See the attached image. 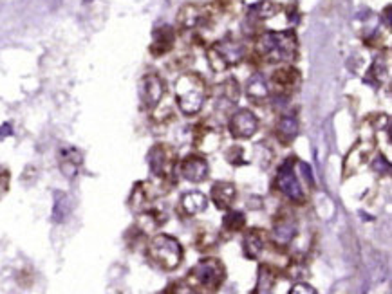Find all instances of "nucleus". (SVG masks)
<instances>
[{
	"instance_id": "19",
	"label": "nucleus",
	"mask_w": 392,
	"mask_h": 294,
	"mask_svg": "<svg viewBox=\"0 0 392 294\" xmlns=\"http://www.w3.org/2000/svg\"><path fill=\"white\" fill-rule=\"evenodd\" d=\"M374 150V141H360L354 143V147L349 150V154L345 156V161H343V172L345 177L349 173H356V170L363 164H367L369 159H371V154Z\"/></svg>"
},
{
	"instance_id": "13",
	"label": "nucleus",
	"mask_w": 392,
	"mask_h": 294,
	"mask_svg": "<svg viewBox=\"0 0 392 294\" xmlns=\"http://www.w3.org/2000/svg\"><path fill=\"white\" fill-rule=\"evenodd\" d=\"M260 121L249 108H238L230 116L228 130L235 141H248L258 132Z\"/></svg>"
},
{
	"instance_id": "5",
	"label": "nucleus",
	"mask_w": 392,
	"mask_h": 294,
	"mask_svg": "<svg viewBox=\"0 0 392 294\" xmlns=\"http://www.w3.org/2000/svg\"><path fill=\"white\" fill-rule=\"evenodd\" d=\"M246 58V45L243 40L226 35L206 49V62L214 73H226L243 64Z\"/></svg>"
},
{
	"instance_id": "12",
	"label": "nucleus",
	"mask_w": 392,
	"mask_h": 294,
	"mask_svg": "<svg viewBox=\"0 0 392 294\" xmlns=\"http://www.w3.org/2000/svg\"><path fill=\"white\" fill-rule=\"evenodd\" d=\"M223 145V132L217 127L210 125V123H197L192 127V147L195 152L203 154H214Z\"/></svg>"
},
{
	"instance_id": "31",
	"label": "nucleus",
	"mask_w": 392,
	"mask_h": 294,
	"mask_svg": "<svg viewBox=\"0 0 392 294\" xmlns=\"http://www.w3.org/2000/svg\"><path fill=\"white\" fill-rule=\"evenodd\" d=\"M224 159H226L232 167H244V164H248L246 156H244V148L241 147V145H232V147L226 148Z\"/></svg>"
},
{
	"instance_id": "7",
	"label": "nucleus",
	"mask_w": 392,
	"mask_h": 294,
	"mask_svg": "<svg viewBox=\"0 0 392 294\" xmlns=\"http://www.w3.org/2000/svg\"><path fill=\"white\" fill-rule=\"evenodd\" d=\"M297 162L298 159L295 156H289L288 159H284L282 164L278 167L277 175H275L273 186L280 195L286 197L293 204H304L306 202V191H304V186L297 177Z\"/></svg>"
},
{
	"instance_id": "33",
	"label": "nucleus",
	"mask_w": 392,
	"mask_h": 294,
	"mask_svg": "<svg viewBox=\"0 0 392 294\" xmlns=\"http://www.w3.org/2000/svg\"><path fill=\"white\" fill-rule=\"evenodd\" d=\"M215 10L223 15H234L241 10V0H215Z\"/></svg>"
},
{
	"instance_id": "36",
	"label": "nucleus",
	"mask_w": 392,
	"mask_h": 294,
	"mask_svg": "<svg viewBox=\"0 0 392 294\" xmlns=\"http://www.w3.org/2000/svg\"><path fill=\"white\" fill-rule=\"evenodd\" d=\"M186 287V282H181V280H177V282H172V284L167 285V289L163 291L164 294H179V293H188V289H184Z\"/></svg>"
},
{
	"instance_id": "37",
	"label": "nucleus",
	"mask_w": 392,
	"mask_h": 294,
	"mask_svg": "<svg viewBox=\"0 0 392 294\" xmlns=\"http://www.w3.org/2000/svg\"><path fill=\"white\" fill-rule=\"evenodd\" d=\"M383 15H385V27H391V5H387V8H385V13H383Z\"/></svg>"
},
{
	"instance_id": "8",
	"label": "nucleus",
	"mask_w": 392,
	"mask_h": 294,
	"mask_svg": "<svg viewBox=\"0 0 392 294\" xmlns=\"http://www.w3.org/2000/svg\"><path fill=\"white\" fill-rule=\"evenodd\" d=\"M298 235V219L291 210L282 208L271 221V230L268 233V241L278 251H286L293 244Z\"/></svg>"
},
{
	"instance_id": "16",
	"label": "nucleus",
	"mask_w": 392,
	"mask_h": 294,
	"mask_svg": "<svg viewBox=\"0 0 392 294\" xmlns=\"http://www.w3.org/2000/svg\"><path fill=\"white\" fill-rule=\"evenodd\" d=\"M300 134V119H298V110H288V112L280 114V118L277 119L275 125V136H277L278 143L284 147L293 145L295 139Z\"/></svg>"
},
{
	"instance_id": "4",
	"label": "nucleus",
	"mask_w": 392,
	"mask_h": 294,
	"mask_svg": "<svg viewBox=\"0 0 392 294\" xmlns=\"http://www.w3.org/2000/svg\"><path fill=\"white\" fill-rule=\"evenodd\" d=\"M147 258L161 271H175L183 264L184 249L181 242L172 235L159 233L147 241Z\"/></svg>"
},
{
	"instance_id": "17",
	"label": "nucleus",
	"mask_w": 392,
	"mask_h": 294,
	"mask_svg": "<svg viewBox=\"0 0 392 294\" xmlns=\"http://www.w3.org/2000/svg\"><path fill=\"white\" fill-rule=\"evenodd\" d=\"M268 231H264L262 228H249L244 231L243 236V255L246 260H257L260 258L266 247H268Z\"/></svg>"
},
{
	"instance_id": "29",
	"label": "nucleus",
	"mask_w": 392,
	"mask_h": 294,
	"mask_svg": "<svg viewBox=\"0 0 392 294\" xmlns=\"http://www.w3.org/2000/svg\"><path fill=\"white\" fill-rule=\"evenodd\" d=\"M389 76V65L387 62H383V58H376L369 69L367 76H365V82H369L374 87H382L383 82L387 79Z\"/></svg>"
},
{
	"instance_id": "22",
	"label": "nucleus",
	"mask_w": 392,
	"mask_h": 294,
	"mask_svg": "<svg viewBox=\"0 0 392 294\" xmlns=\"http://www.w3.org/2000/svg\"><path fill=\"white\" fill-rule=\"evenodd\" d=\"M238 197V190L234 182L217 181L210 190V201L214 202V206L221 211H226L234 208L235 201Z\"/></svg>"
},
{
	"instance_id": "30",
	"label": "nucleus",
	"mask_w": 392,
	"mask_h": 294,
	"mask_svg": "<svg viewBox=\"0 0 392 294\" xmlns=\"http://www.w3.org/2000/svg\"><path fill=\"white\" fill-rule=\"evenodd\" d=\"M308 275V264H306V258L300 255L293 256L289 260L288 267H286V276L291 280H302L304 276Z\"/></svg>"
},
{
	"instance_id": "10",
	"label": "nucleus",
	"mask_w": 392,
	"mask_h": 294,
	"mask_svg": "<svg viewBox=\"0 0 392 294\" xmlns=\"http://www.w3.org/2000/svg\"><path fill=\"white\" fill-rule=\"evenodd\" d=\"M215 13L210 5L184 4L177 11V27L184 33H197L214 25Z\"/></svg>"
},
{
	"instance_id": "23",
	"label": "nucleus",
	"mask_w": 392,
	"mask_h": 294,
	"mask_svg": "<svg viewBox=\"0 0 392 294\" xmlns=\"http://www.w3.org/2000/svg\"><path fill=\"white\" fill-rule=\"evenodd\" d=\"M246 98L255 105H264L269 101V84L266 74L257 71L246 82Z\"/></svg>"
},
{
	"instance_id": "3",
	"label": "nucleus",
	"mask_w": 392,
	"mask_h": 294,
	"mask_svg": "<svg viewBox=\"0 0 392 294\" xmlns=\"http://www.w3.org/2000/svg\"><path fill=\"white\" fill-rule=\"evenodd\" d=\"M184 282L190 293H217L226 282V265L215 256H204L190 267Z\"/></svg>"
},
{
	"instance_id": "21",
	"label": "nucleus",
	"mask_w": 392,
	"mask_h": 294,
	"mask_svg": "<svg viewBox=\"0 0 392 294\" xmlns=\"http://www.w3.org/2000/svg\"><path fill=\"white\" fill-rule=\"evenodd\" d=\"M278 11H280V5L275 4L273 0H258L246 10V25L249 27L262 25L264 22L277 16Z\"/></svg>"
},
{
	"instance_id": "32",
	"label": "nucleus",
	"mask_w": 392,
	"mask_h": 294,
	"mask_svg": "<svg viewBox=\"0 0 392 294\" xmlns=\"http://www.w3.org/2000/svg\"><path fill=\"white\" fill-rule=\"evenodd\" d=\"M56 222H62L65 217L69 215V199L65 193H56L55 201V211H53Z\"/></svg>"
},
{
	"instance_id": "20",
	"label": "nucleus",
	"mask_w": 392,
	"mask_h": 294,
	"mask_svg": "<svg viewBox=\"0 0 392 294\" xmlns=\"http://www.w3.org/2000/svg\"><path fill=\"white\" fill-rule=\"evenodd\" d=\"M206 208H208V197L199 190L184 191L177 204V211L186 219L201 215L203 211H206Z\"/></svg>"
},
{
	"instance_id": "24",
	"label": "nucleus",
	"mask_w": 392,
	"mask_h": 294,
	"mask_svg": "<svg viewBox=\"0 0 392 294\" xmlns=\"http://www.w3.org/2000/svg\"><path fill=\"white\" fill-rule=\"evenodd\" d=\"M282 273L278 267H275L273 264H260L257 269V282H255V287L252 293L255 294H268L273 293L275 285L278 284Z\"/></svg>"
},
{
	"instance_id": "26",
	"label": "nucleus",
	"mask_w": 392,
	"mask_h": 294,
	"mask_svg": "<svg viewBox=\"0 0 392 294\" xmlns=\"http://www.w3.org/2000/svg\"><path fill=\"white\" fill-rule=\"evenodd\" d=\"M238 98H241V84H238L237 78L230 76L228 79H224L223 84H219L217 99H215L217 107H221V105L232 107V105L237 103Z\"/></svg>"
},
{
	"instance_id": "28",
	"label": "nucleus",
	"mask_w": 392,
	"mask_h": 294,
	"mask_svg": "<svg viewBox=\"0 0 392 294\" xmlns=\"http://www.w3.org/2000/svg\"><path fill=\"white\" fill-rule=\"evenodd\" d=\"M246 215H244V211H238V210H226L223 217V231L226 233L228 236L232 235H237V233H243L246 230Z\"/></svg>"
},
{
	"instance_id": "27",
	"label": "nucleus",
	"mask_w": 392,
	"mask_h": 294,
	"mask_svg": "<svg viewBox=\"0 0 392 294\" xmlns=\"http://www.w3.org/2000/svg\"><path fill=\"white\" fill-rule=\"evenodd\" d=\"M219 242H221V235L212 225H203L195 231L194 247L199 253H208V251L217 249Z\"/></svg>"
},
{
	"instance_id": "2",
	"label": "nucleus",
	"mask_w": 392,
	"mask_h": 294,
	"mask_svg": "<svg viewBox=\"0 0 392 294\" xmlns=\"http://www.w3.org/2000/svg\"><path fill=\"white\" fill-rule=\"evenodd\" d=\"M174 94H175V103L177 108L181 110L183 116L192 118L201 114V110L206 105L208 99V84L204 79L203 74L195 73H184L175 79L174 85Z\"/></svg>"
},
{
	"instance_id": "14",
	"label": "nucleus",
	"mask_w": 392,
	"mask_h": 294,
	"mask_svg": "<svg viewBox=\"0 0 392 294\" xmlns=\"http://www.w3.org/2000/svg\"><path fill=\"white\" fill-rule=\"evenodd\" d=\"M177 172L184 181L192 182V184L204 182L210 175L208 159L199 152L188 154L186 157H183V161L177 162Z\"/></svg>"
},
{
	"instance_id": "18",
	"label": "nucleus",
	"mask_w": 392,
	"mask_h": 294,
	"mask_svg": "<svg viewBox=\"0 0 392 294\" xmlns=\"http://www.w3.org/2000/svg\"><path fill=\"white\" fill-rule=\"evenodd\" d=\"M154 184L147 181H139L132 186V191L129 195V208L134 211L136 215H141L145 211H149L154 206Z\"/></svg>"
},
{
	"instance_id": "35",
	"label": "nucleus",
	"mask_w": 392,
	"mask_h": 294,
	"mask_svg": "<svg viewBox=\"0 0 392 294\" xmlns=\"http://www.w3.org/2000/svg\"><path fill=\"white\" fill-rule=\"evenodd\" d=\"M302 293L304 294H317L318 291L315 289L313 285L304 284V282H300V280H298V282H295L293 287L288 291V294H302Z\"/></svg>"
},
{
	"instance_id": "9",
	"label": "nucleus",
	"mask_w": 392,
	"mask_h": 294,
	"mask_svg": "<svg viewBox=\"0 0 392 294\" xmlns=\"http://www.w3.org/2000/svg\"><path fill=\"white\" fill-rule=\"evenodd\" d=\"M268 84L269 96H273L277 99H289L300 88L302 74L293 65L282 64V67H278L271 73V76L268 78Z\"/></svg>"
},
{
	"instance_id": "25",
	"label": "nucleus",
	"mask_w": 392,
	"mask_h": 294,
	"mask_svg": "<svg viewBox=\"0 0 392 294\" xmlns=\"http://www.w3.org/2000/svg\"><path fill=\"white\" fill-rule=\"evenodd\" d=\"M60 170L67 179H73L78 173L82 162H84V156L79 152L78 148L75 147H65L60 150Z\"/></svg>"
},
{
	"instance_id": "34",
	"label": "nucleus",
	"mask_w": 392,
	"mask_h": 294,
	"mask_svg": "<svg viewBox=\"0 0 392 294\" xmlns=\"http://www.w3.org/2000/svg\"><path fill=\"white\" fill-rule=\"evenodd\" d=\"M10 182H11L10 170L0 167V201H2V197L10 191Z\"/></svg>"
},
{
	"instance_id": "1",
	"label": "nucleus",
	"mask_w": 392,
	"mask_h": 294,
	"mask_svg": "<svg viewBox=\"0 0 392 294\" xmlns=\"http://www.w3.org/2000/svg\"><path fill=\"white\" fill-rule=\"evenodd\" d=\"M255 56L262 64H291L298 58V36L293 27L286 31H266L255 40Z\"/></svg>"
},
{
	"instance_id": "15",
	"label": "nucleus",
	"mask_w": 392,
	"mask_h": 294,
	"mask_svg": "<svg viewBox=\"0 0 392 294\" xmlns=\"http://www.w3.org/2000/svg\"><path fill=\"white\" fill-rule=\"evenodd\" d=\"M175 29L169 24L158 25L154 31H152V42H150L149 53L154 56V58H163L167 54H170L175 47Z\"/></svg>"
},
{
	"instance_id": "11",
	"label": "nucleus",
	"mask_w": 392,
	"mask_h": 294,
	"mask_svg": "<svg viewBox=\"0 0 392 294\" xmlns=\"http://www.w3.org/2000/svg\"><path fill=\"white\" fill-rule=\"evenodd\" d=\"M164 93H167V85L158 73H147L143 78L139 79V105L147 112H156V108L163 101Z\"/></svg>"
},
{
	"instance_id": "6",
	"label": "nucleus",
	"mask_w": 392,
	"mask_h": 294,
	"mask_svg": "<svg viewBox=\"0 0 392 294\" xmlns=\"http://www.w3.org/2000/svg\"><path fill=\"white\" fill-rule=\"evenodd\" d=\"M150 175L161 184H174V175L177 172L179 157L175 148L169 143H156L147 154Z\"/></svg>"
}]
</instances>
